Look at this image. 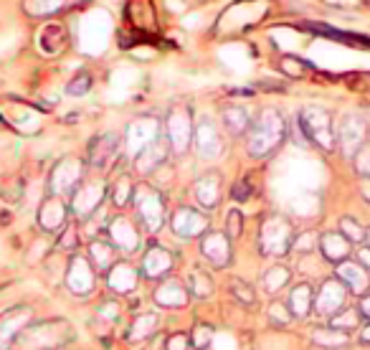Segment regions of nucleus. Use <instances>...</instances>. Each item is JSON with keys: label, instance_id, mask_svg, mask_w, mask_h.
Masks as SVG:
<instances>
[{"label": "nucleus", "instance_id": "1", "mask_svg": "<svg viewBox=\"0 0 370 350\" xmlns=\"http://www.w3.org/2000/svg\"><path fill=\"white\" fill-rule=\"evenodd\" d=\"M284 137H287V120L279 110L269 107L251 122L249 134H246V150L251 158H266L282 145Z\"/></svg>", "mask_w": 370, "mask_h": 350}, {"label": "nucleus", "instance_id": "2", "mask_svg": "<svg viewBox=\"0 0 370 350\" xmlns=\"http://www.w3.org/2000/svg\"><path fill=\"white\" fill-rule=\"evenodd\" d=\"M300 129L305 132L307 142H312L317 145L319 150H335L337 145V134H335V127H332V117L327 110L322 107H305L300 112V120H297Z\"/></svg>", "mask_w": 370, "mask_h": 350}, {"label": "nucleus", "instance_id": "3", "mask_svg": "<svg viewBox=\"0 0 370 350\" xmlns=\"http://www.w3.org/2000/svg\"><path fill=\"white\" fill-rule=\"evenodd\" d=\"M295 244V231H292V223L287 221L279 213H272L261 221L259 228V249L264 257H284L287 251Z\"/></svg>", "mask_w": 370, "mask_h": 350}, {"label": "nucleus", "instance_id": "4", "mask_svg": "<svg viewBox=\"0 0 370 350\" xmlns=\"http://www.w3.org/2000/svg\"><path fill=\"white\" fill-rule=\"evenodd\" d=\"M134 208H137V216L142 221V226L150 233L160 231L162 223H165V198L162 193L155 191L152 186H139L134 188Z\"/></svg>", "mask_w": 370, "mask_h": 350}, {"label": "nucleus", "instance_id": "5", "mask_svg": "<svg viewBox=\"0 0 370 350\" xmlns=\"http://www.w3.org/2000/svg\"><path fill=\"white\" fill-rule=\"evenodd\" d=\"M165 140H168L170 150H173L175 155H183V152L191 147L193 120H191V110L185 105L170 107L168 117H165Z\"/></svg>", "mask_w": 370, "mask_h": 350}, {"label": "nucleus", "instance_id": "6", "mask_svg": "<svg viewBox=\"0 0 370 350\" xmlns=\"http://www.w3.org/2000/svg\"><path fill=\"white\" fill-rule=\"evenodd\" d=\"M84 183V163L79 158H64L58 160L51 170V178H48V191L51 196H71L76 188Z\"/></svg>", "mask_w": 370, "mask_h": 350}, {"label": "nucleus", "instance_id": "7", "mask_svg": "<svg viewBox=\"0 0 370 350\" xmlns=\"http://www.w3.org/2000/svg\"><path fill=\"white\" fill-rule=\"evenodd\" d=\"M107 193H110V186H107L105 181H84L74 193H71L69 208L74 211V216L89 221V218L102 208V201H105Z\"/></svg>", "mask_w": 370, "mask_h": 350}, {"label": "nucleus", "instance_id": "8", "mask_svg": "<svg viewBox=\"0 0 370 350\" xmlns=\"http://www.w3.org/2000/svg\"><path fill=\"white\" fill-rule=\"evenodd\" d=\"M69 335V327L61 322H46V325H31L23 327L18 340L28 345V350H56Z\"/></svg>", "mask_w": 370, "mask_h": 350}, {"label": "nucleus", "instance_id": "9", "mask_svg": "<svg viewBox=\"0 0 370 350\" xmlns=\"http://www.w3.org/2000/svg\"><path fill=\"white\" fill-rule=\"evenodd\" d=\"M170 228L178 239H201L211 231V218L191 206H180L170 216Z\"/></svg>", "mask_w": 370, "mask_h": 350}, {"label": "nucleus", "instance_id": "10", "mask_svg": "<svg viewBox=\"0 0 370 350\" xmlns=\"http://www.w3.org/2000/svg\"><path fill=\"white\" fill-rule=\"evenodd\" d=\"M94 285H97V269L92 267L89 257H81V254L71 257L69 269H66V290L76 297H87Z\"/></svg>", "mask_w": 370, "mask_h": 350}, {"label": "nucleus", "instance_id": "11", "mask_svg": "<svg viewBox=\"0 0 370 350\" xmlns=\"http://www.w3.org/2000/svg\"><path fill=\"white\" fill-rule=\"evenodd\" d=\"M160 137V124L152 117H142V120H134L132 124L125 132V147H127L130 158H137L139 152L145 150L150 142H155Z\"/></svg>", "mask_w": 370, "mask_h": 350}, {"label": "nucleus", "instance_id": "12", "mask_svg": "<svg viewBox=\"0 0 370 350\" xmlns=\"http://www.w3.org/2000/svg\"><path fill=\"white\" fill-rule=\"evenodd\" d=\"M365 137H368V124L360 115H345L337 129V142L342 147V155L345 158H353L355 152L365 145Z\"/></svg>", "mask_w": 370, "mask_h": 350}, {"label": "nucleus", "instance_id": "13", "mask_svg": "<svg viewBox=\"0 0 370 350\" xmlns=\"http://www.w3.org/2000/svg\"><path fill=\"white\" fill-rule=\"evenodd\" d=\"M345 299H347V290L337 277L332 280H324L319 292L314 295V307L322 317H335L340 309H345Z\"/></svg>", "mask_w": 370, "mask_h": 350}, {"label": "nucleus", "instance_id": "14", "mask_svg": "<svg viewBox=\"0 0 370 350\" xmlns=\"http://www.w3.org/2000/svg\"><path fill=\"white\" fill-rule=\"evenodd\" d=\"M69 203L61 196H48L38 208V226L48 233L64 231L69 226Z\"/></svg>", "mask_w": 370, "mask_h": 350}, {"label": "nucleus", "instance_id": "15", "mask_svg": "<svg viewBox=\"0 0 370 350\" xmlns=\"http://www.w3.org/2000/svg\"><path fill=\"white\" fill-rule=\"evenodd\" d=\"M193 140H196V147L201 152V158H218L223 152V137H221L218 127H216L213 120L203 117L201 122L193 129Z\"/></svg>", "mask_w": 370, "mask_h": 350}, {"label": "nucleus", "instance_id": "16", "mask_svg": "<svg viewBox=\"0 0 370 350\" xmlns=\"http://www.w3.org/2000/svg\"><path fill=\"white\" fill-rule=\"evenodd\" d=\"M201 254L213 267H228L231 264V239L223 231H208L206 236H201Z\"/></svg>", "mask_w": 370, "mask_h": 350}, {"label": "nucleus", "instance_id": "17", "mask_svg": "<svg viewBox=\"0 0 370 350\" xmlns=\"http://www.w3.org/2000/svg\"><path fill=\"white\" fill-rule=\"evenodd\" d=\"M170 269H173V254L160 244L147 246L142 264H139V277H145V280H162Z\"/></svg>", "mask_w": 370, "mask_h": 350}, {"label": "nucleus", "instance_id": "18", "mask_svg": "<svg viewBox=\"0 0 370 350\" xmlns=\"http://www.w3.org/2000/svg\"><path fill=\"white\" fill-rule=\"evenodd\" d=\"M107 233H110V241L115 244V249L125 251V254H134L139 249V231L130 218L125 216L112 218Z\"/></svg>", "mask_w": 370, "mask_h": 350}, {"label": "nucleus", "instance_id": "19", "mask_svg": "<svg viewBox=\"0 0 370 350\" xmlns=\"http://www.w3.org/2000/svg\"><path fill=\"white\" fill-rule=\"evenodd\" d=\"M335 277L337 280L345 285V290L350 292V295H358V297H365L370 292V275H368V269L365 267H360V264H355V262H342V264H337V269H335Z\"/></svg>", "mask_w": 370, "mask_h": 350}, {"label": "nucleus", "instance_id": "20", "mask_svg": "<svg viewBox=\"0 0 370 350\" xmlns=\"http://www.w3.org/2000/svg\"><path fill=\"white\" fill-rule=\"evenodd\" d=\"M120 150V137L115 132H107V134H99L89 142V150H87V160L92 168H107L112 163V158L117 155Z\"/></svg>", "mask_w": 370, "mask_h": 350}, {"label": "nucleus", "instance_id": "21", "mask_svg": "<svg viewBox=\"0 0 370 350\" xmlns=\"http://www.w3.org/2000/svg\"><path fill=\"white\" fill-rule=\"evenodd\" d=\"M319 251H322V257L327 259L330 264H342L350 259V251H353V244L342 236L340 231H327L319 236Z\"/></svg>", "mask_w": 370, "mask_h": 350}, {"label": "nucleus", "instance_id": "22", "mask_svg": "<svg viewBox=\"0 0 370 350\" xmlns=\"http://www.w3.org/2000/svg\"><path fill=\"white\" fill-rule=\"evenodd\" d=\"M152 297H155V302L160 304V307L178 309V307H185V304H188L191 290H188V285H183L180 280H168L157 287Z\"/></svg>", "mask_w": 370, "mask_h": 350}, {"label": "nucleus", "instance_id": "23", "mask_svg": "<svg viewBox=\"0 0 370 350\" xmlns=\"http://www.w3.org/2000/svg\"><path fill=\"white\" fill-rule=\"evenodd\" d=\"M137 282H139V272L127 262H117L115 267L107 272V285H110V290L117 292V295H130V292H134Z\"/></svg>", "mask_w": 370, "mask_h": 350}, {"label": "nucleus", "instance_id": "24", "mask_svg": "<svg viewBox=\"0 0 370 350\" xmlns=\"http://www.w3.org/2000/svg\"><path fill=\"white\" fill-rule=\"evenodd\" d=\"M168 152H170L168 140H165V134H160L155 142H150V145H147L145 150L134 158V165H137L139 173L147 175V173H152L155 168H160V165L168 160Z\"/></svg>", "mask_w": 370, "mask_h": 350}, {"label": "nucleus", "instance_id": "25", "mask_svg": "<svg viewBox=\"0 0 370 350\" xmlns=\"http://www.w3.org/2000/svg\"><path fill=\"white\" fill-rule=\"evenodd\" d=\"M196 201L208 211L221 203V175L218 173H206L201 181L196 183Z\"/></svg>", "mask_w": 370, "mask_h": 350}, {"label": "nucleus", "instance_id": "26", "mask_svg": "<svg viewBox=\"0 0 370 350\" xmlns=\"http://www.w3.org/2000/svg\"><path fill=\"white\" fill-rule=\"evenodd\" d=\"M127 18L132 28L137 31H152L155 28V8H152V0H130L127 3Z\"/></svg>", "mask_w": 370, "mask_h": 350}, {"label": "nucleus", "instance_id": "27", "mask_svg": "<svg viewBox=\"0 0 370 350\" xmlns=\"http://www.w3.org/2000/svg\"><path fill=\"white\" fill-rule=\"evenodd\" d=\"M290 312L292 317H307L314 307V290L310 282H302V285L292 287L290 292Z\"/></svg>", "mask_w": 370, "mask_h": 350}, {"label": "nucleus", "instance_id": "28", "mask_svg": "<svg viewBox=\"0 0 370 350\" xmlns=\"http://www.w3.org/2000/svg\"><path fill=\"white\" fill-rule=\"evenodd\" d=\"M115 259H117V249L112 241H105V239H94L89 244V262H92L94 269L99 272H110L115 267Z\"/></svg>", "mask_w": 370, "mask_h": 350}, {"label": "nucleus", "instance_id": "29", "mask_svg": "<svg viewBox=\"0 0 370 350\" xmlns=\"http://www.w3.org/2000/svg\"><path fill=\"white\" fill-rule=\"evenodd\" d=\"M292 280V272L287 264H274V267H269L261 275V290L266 292V295H277V292H282L284 287L290 285Z\"/></svg>", "mask_w": 370, "mask_h": 350}, {"label": "nucleus", "instance_id": "30", "mask_svg": "<svg viewBox=\"0 0 370 350\" xmlns=\"http://www.w3.org/2000/svg\"><path fill=\"white\" fill-rule=\"evenodd\" d=\"M26 317H28V309H16V312H11L6 320H0V350H6L8 345L21 335Z\"/></svg>", "mask_w": 370, "mask_h": 350}, {"label": "nucleus", "instance_id": "31", "mask_svg": "<svg viewBox=\"0 0 370 350\" xmlns=\"http://www.w3.org/2000/svg\"><path fill=\"white\" fill-rule=\"evenodd\" d=\"M38 46L46 53H58L66 46V28L61 23H48L38 33Z\"/></svg>", "mask_w": 370, "mask_h": 350}, {"label": "nucleus", "instance_id": "32", "mask_svg": "<svg viewBox=\"0 0 370 350\" xmlns=\"http://www.w3.org/2000/svg\"><path fill=\"white\" fill-rule=\"evenodd\" d=\"M223 127L233 134V137H241V134L249 132L251 127V117L243 107H226L223 110Z\"/></svg>", "mask_w": 370, "mask_h": 350}, {"label": "nucleus", "instance_id": "33", "mask_svg": "<svg viewBox=\"0 0 370 350\" xmlns=\"http://www.w3.org/2000/svg\"><path fill=\"white\" fill-rule=\"evenodd\" d=\"M312 340L319 345V348H332V350H340L350 343V333L345 330H337V327H317L312 333Z\"/></svg>", "mask_w": 370, "mask_h": 350}, {"label": "nucleus", "instance_id": "34", "mask_svg": "<svg viewBox=\"0 0 370 350\" xmlns=\"http://www.w3.org/2000/svg\"><path fill=\"white\" fill-rule=\"evenodd\" d=\"M157 325H160V317H157L155 312H147V315H139L137 320L132 322V327H130L127 340H132V343H139V340L152 338V335L157 333Z\"/></svg>", "mask_w": 370, "mask_h": 350}, {"label": "nucleus", "instance_id": "35", "mask_svg": "<svg viewBox=\"0 0 370 350\" xmlns=\"http://www.w3.org/2000/svg\"><path fill=\"white\" fill-rule=\"evenodd\" d=\"M213 277L206 272V269H193L191 277H188V290H191V295H196V297L206 299L213 295Z\"/></svg>", "mask_w": 370, "mask_h": 350}, {"label": "nucleus", "instance_id": "36", "mask_svg": "<svg viewBox=\"0 0 370 350\" xmlns=\"http://www.w3.org/2000/svg\"><path fill=\"white\" fill-rule=\"evenodd\" d=\"M110 193H112V203H115L117 208H125V206L134 198V186H132V181H130L127 175H122L120 181L112 186Z\"/></svg>", "mask_w": 370, "mask_h": 350}, {"label": "nucleus", "instance_id": "37", "mask_svg": "<svg viewBox=\"0 0 370 350\" xmlns=\"http://www.w3.org/2000/svg\"><path fill=\"white\" fill-rule=\"evenodd\" d=\"M360 320H363V315H360L358 307H345V309H340L335 317H330L332 327H337V330H345V333H350L353 327H358Z\"/></svg>", "mask_w": 370, "mask_h": 350}, {"label": "nucleus", "instance_id": "38", "mask_svg": "<svg viewBox=\"0 0 370 350\" xmlns=\"http://www.w3.org/2000/svg\"><path fill=\"white\" fill-rule=\"evenodd\" d=\"M340 233L350 241V244H363L365 241V226L358 223V218H353V216L340 218Z\"/></svg>", "mask_w": 370, "mask_h": 350}, {"label": "nucleus", "instance_id": "39", "mask_svg": "<svg viewBox=\"0 0 370 350\" xmlns=\"http://www.w3.org/2000/svg\"><path fill=\"white\" fill-rule=\"evenodd\" d=\"M92 89V74H87V71H81V74H76L74 79H71L69 84H66V92L71 94V97H84V94Z\"/></svg>", "mask_w": 370, "mask_h": 350}, {"label": "nucleus", "instance_id": "40", "mask_svg": "<svg viewBox=\"0 0 370 350\" xmlns=\"http://www.w3.org/2000/svg\"><path fill=\"white\" fill-rule=\"evenodd\" d=\"M211 338H213V327L208 325H196L191 333V345L193 350H206L211 345Z\"/></svg>", "mask_w": 370, "mask_h": 350}, {"label": "nucleus", "instance_id": "41", "mask_svg": "<svg viewBox=\"0 0 370 350\" xmlns=\"http://www.w3.org/2000/svg\"><path fill=\"white\" fill-rule=\"evenodd\" d=\"M282 71L287 76H295V79H300V76H305L307 74V69H310V64H305L302 58H297V56H284L282 58Z\"/></svg>", "mask_w": 370, "mask_h": 350}, {"label": "nucleus", "instance_id": "42", "mask_svg": "<svg viewBox=\"0 0 370 350\" xmlns=\"http://www.w3.org/2000/svg\"><path fill=\"white\" fill-rule=\"evenodd\" d=\"M353 165L355 170H358V175H363V178H370V142H365L363 147H360L358 152L353 155Z\"/></svg>", "mask_w": 370, "mask_h": 350}, {"label": "nucleus", "instance_id": "43", "mask_svg": "<svg viewBox=\"0 0 370 350\" xmlns=\"http://www.w3.org/2000/svg\"><path fill=\"white\" fill-rule=\"evenodd\" d=\"M241 228H243V216H241V211H228V216H226V236L228 239H238L241 236Z\"/></svg>", "mask_w": 370, "mask_h": 350}, {"label": "nucleus", "instance_id": "44", "mask_svg": "<svg viewBox=\"0 0 370 350\" xmlns=\"http://www.w3.org/2000/svg\"><path fill=\"white\" fill-rule=\"evenodd\" d=\"M76 246H79V228H76L74 223H69V226L64 228V233H61V239H58V249L74 251Z\"/></svg>", "mask_w": 370, "mask_h": 350}, {"label": "nucleus", "instance_id": "45", "mask_svg": "<svg viewBox=\"0 0 370 350\" xmlns=\"http://www.w3.org/2000/svg\"><path fill=\"white\" fill-rule=\"evenodd\" d=\"M266 315H269V320H272L274 325H287V322L292 320L290 307H287L284 302H274L272 307L266 309Z\"/></svg>", "mask_w": 370, "mask_h": 350}, {"label": "nucleus", "instance_id": "46", "mask_svg": "<svg viewBox=\"0 0 370 350\" xmlns=\"http://www.w3.org/2000/svg\"><path fill=\"white\" fill-rule=\"evenodd\" d=\"M231 292H233V295H236L238 302H243V304H254V290H251V285H246V282L233 280V282H231Z\"/></svg>", "mask_w": 370, "mask_h": 350}, {"label": "nucleus", "instance_id": "47", "mask_svg": "<svg viewBox=\"0 0 370 350\" xmlns=\"http://www.w3.org/2000/svg\"><path fill=\"white\" fill-rule=\"evenodd\" d=\"M317 244H319V241H317V233L310 231V233H302L300 239H295V244H292V249H297V251H312Z\"/></svg>", "mask_w": 370, "mask_h": 350}, {"label": "nucleus", "instance_id": "48", "mask_svg": "<svg viewBox=\"0 0 370 350\" xmlns=\"http://www.w3.org/2000/svg\"><path fill=\"white\" fill-rule=\"evenodd\" d=\"M191 335L188 333H175L168 338V350H191Z\"/></svg>", "mask_w": 370, "mask_h": 350}, {"label": "nucleus", "instance_id": "49", "mask_svg": "<svg viewBox=\"0 0 370 350\" xmlns=\"http://www.w3.org/2000/svg\"><path fill=\"white\" fill-rule=\"evenodd\" d=\"M251 196V188H249V183L246 181H238L236 186H233V198L236 201H246Z\"/></svg>", "mask_w": 370, "mask_h": 350}, {"label": "nucleus", "instance_id": "50", "mask_svg": "<svg viewBox=\"0 0 370 350\" xmlns=\"http://www.w3.org/2000/svg\"><path fill=\"white\" fill-rule=\"evenodd\" d=\"M358 309H360V315H363V320H370V292L365 295V297H360Z\"/></svg>", "mask_w": 370, "mask_h": 350}, {"label": "nucleus", "instance_id": "51", "mask_svg": "<svg viewBox=\"0 0 370 350\" xmlns=\"http://www.w3.org/2000/svg\"><path fill=\"white\" fill-rule=\"evenodd\" d=\"M358 264L360 267H365V269H370V249L368 246H363V249L358 251Z\"/></svg>", "mask_w": 370, "mask_h": 350}, {"label": "nucleus", "instance_id": "52", "mask_svg": "<svg viewBox=\"0 0 370 350\" xmlns=\"http://www.w3.org/2000/svg\"><path fill=\"white\" fill-rule=\"evenodd\" d=\"M360 193H363V198L370 203V178H363V181H360Z\"/></svg>", "mask_w": 370, "mask_h": 350}, {"label": "nucleus", "instance_id": "53", "mask_svg": "<svg viewBox=\"0 0 370 350\" xmlns=\"http://www.w3.org/2000/svg\"><path fill=\"white\" fill-rule=\"evenodd\" d=\"M360 340L370 345V325H365V327H363V333H360Z\"/></svg>", "mask_w": 370, "mask_h": 350}, {"label": "nucleus", "instance_id": "54", "mask_svg": "<svg viewBox=\"0 0 370 350\" xmlns=\"http://www.w3.org/2000/svg\"><path fill=\"white\" fill-rule=\"evenodd\" d=\"M363 244H365V246H368V249H370V226L365 228V241H363Z\"/></svg>", "mask_w": 370, "mask_h": 350}]
</instances>
